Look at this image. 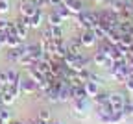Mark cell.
<instances>
[{"mask_svg":"<svg viewBox=\"0 0 133 124\" xmlns=\"http://www.w3.org/2000/svg\"><path fill=\"white\" fill-rule=\"evenodd\" d=\"M22 54H26V41H24L21 46L8 48V52H6V59H8V61H11V63H17V61H19V58H21Z\"/></svg>","mask_w":133,"mask_h":124,"instance_id":"52a82bcc","label":"cell"},{"mask_svg":"<svg viewBox=\"0 0 133 124\" xmlns=\"http://www.w3.org/2000/svg\"><path fill=\"white\" fill-rule=\"evenodd\" d=\"M37 91H39L37 83L33 82L30 76H26V78H21V93H22V95H35Z\"/></svg>","mask_w":133,"mask_h":124,"instance_id":"8992f818","label":"cell"},{"mask_svg":"<svg viewBox=\"0 0 133 124\" xmlns=\"http://www.w3.org/2000/svg\"><path fill=\"white\" fill-rule=\"evenodd\" d=\"M43 98L50 104H59V89H56V87H50V89L43 95Z\"/></svg>","mask_w":133,"mask_h":124,"instance_id":"e0dca14e","label":"cell"},{"mask_svg":"<svg viewBox=\"0 0 133 124\" xmlns=\"http://www.w3.org/2000/svg\"><path fill=\"white\" fill-rule=\"evenodd\" d=\"M61 4V0H48V6L50 8H56V6H59Z\"/></svg>","mask_w":133,"mask_h":124,"instance_id":"e575fe53","label":"cell"},{"mask_svg":"<svg viewBox=\"0 0 133 124\" xmlns=\"http://www.w3.org/2000/svg\"><path fill=\"white\" fill-rule=\"evenodd\" d=\"M131 95H133V93H131Z\"/></svg>","mask_w":133,"mask_h":124,"instance_id":"b9f144b4","label":"cell"},{"mask_svg":"<svg viewBox=\"0 0 133 124\" xmlns=\"http://www.w3.org/2000/svg\"><path fill=\"white\" fill-rule=\"evenodd\" d=\"M118 46H122V48H126V50H131V48H133V37H131L129 33H122Z\"/></svg>","mask_w":133,"mask_h":124,"instance_id":"44dd1931","label":"cell"},{"mask_svg":"<svg viewBox=\"0 0 133 124\" xmlns=\"http://www.w3.org/2000/svg\"><path fill=\"white\" fill-rule=\"evenodd\" d=\"M44 11L43 9H37L35 13H33L31 17H30V28H33V30H39L41 26H43V22H44Z\"/></svg>","mask_w":133,"mask_h":124,"instance_id":"30bf717a","label":"cell"},{"mask_svg":"<svg viewBox=\"0 0 133 124\" xmlns=\"http://www.w3.org/2000/svg\"><path fill=\"white\" fill-rule=\"evenodd\" d=\"M94 102H96V106H102V104H105V102H109V93H102L100 91L94 98H92Z\"/></svg>","mask_w":133,"mask_h":124,"instance_id":"4316f807","label":"cell"},{"mask_svg":"<svg viewBox=\"0 0 133 124\" xmlns=\"http://www.w3.org/2000/svg\"><path fill=\"white\" fill-rule=\"evenodd\" d=\"M28 76H30V78H31L33 82H35L37 85H41L43 82H46V78H44V74L41 72V70H37V69H35V65H33V67H30V69H28Z\"/></svg>","mask_w":133,"mask_h":124,"instance_id":"2e32d148","label":"cell"},{"mask_svg":"<svg viewBox=\"0 0 133 124\" xmlns=\"http://www.w3.org/2000/svg\"><path fill=\"white\" fill-rule=\"evenodd\" d=\"M9 124H26V122H22V120H11Z\"/></svg>","mask_w":133,"mask_h":124,"instance_id":"d590c367","label":"cell"},{"mask_svg":"<svg viewBox=\"0 0 133 124\" xmlns=\"http://www.w3.org/2000/svg\"><path fill=\"white\" fill-rule=\"evenodd\" d=\"M48 124H63V122H61V120H50Z\"/></svg>","mask_w":133,"mask_h":124,"instance_id":"8d00e7d4","label":"cell"},{"mask_svg":"<svg viewBox=\"0 0 133 124\" xmlns=\"http://www.w3.org/2000/svg\"><path fill=\"white\" fill-rule=\"evenodd\" d=\"M17 65H21V67H24V69L28 70L30 67H33V65H35V59H33V58H30L28 54H22V56L19 58V61H17Z\"/></svg>","mask_w":133,"mask_h":124,"instance_id":"7402d4cb","label":"cell"},{"mask_svg":"<svg viewBox=\"0 0 133 124\" xmlns=\"http://www.w3.org/2000/svg\"><path fill=\"white\" fill-rule=\"evenodd\" d=\"M13 24H15V32H17V35H19L22 41H26L28 32H30V26L24 22V19H22V17H19L17 21H13Z\"/></svg>","mask_w":133,"mask_h":124,"instance_id":"9c48e42d","label":"cell"},{"mask_svg":"<svg viewBox=\"0 0 133 124\" xmlns=\"http://www.w3.org/2000/svg\"><path fill=\"white\" fill-rule=\"evenodd\" d=\"M66 8H69V9H70V13L76 17L78 13H81V11H83V0H72V2L66 6Z\"/></svg>","mask_w":133,"mask_h":124,"instance_id":"603a6c76","label":"cell"},{"mask_svg":"<svg viewBox=\"0 0 133 124\" xmlns=\"http://www.w3.org/2000/svg\"><path fill=\"white\" fill-rule=\"evenodd\" d=\"M83 85H85V91H87V96L89 98H94L100 93V83H96L94 80H87Z\"/></svg>","mask_w":133,"mask_h":124,"instance_id":"9a60e30c","label":"cell"},{"mask_svg":"<svg viewBox=\"0 0 133 124\" xmlns=\"http://www.w3.org/2000/svg\"><path fill=\"white\" fill-rule=\"evenodd\" d=\"M0 82H2L4 85H8V72L6 70H0Z\"/></svg>","mask_w":133,"mask_h":124,"instance_id":"836d02e7","label":"cell"},{"mask_svg":"<svg viewBox=\"0 0 133 124\" xmlns=\"http://www.w3.org/2000/svg\"><path fill=\"white\" fill-rule=\"evenodd\" d=\"M54 9H56V11L61 15V19H63V21H69V19H72V17H74V15L70 13V9L66 8L65 4H59V6H56Z\"/></svg>","mask_w":133,"mask_h":124,"instance_id":"ffe728a7","label":"cell"},{"mask_svg":"<svg viewBox=\"0 0 133 124\" xmlns=\"http://www.w3.org/2000/svg\"><path fill=\"white\" fill-rule=\"evenodd\" d=\"M92 63H94L96 67H107V69H109V65H111L109 58L104 54V52H100V50H96V52H94V56H92Z\"/></svg>","mask_w":133,"mask_h":124,"instance_id":"7c38bea8","label":"cell"},{"mask_svg":"<svg viewBox=\"0 0 133 124\" xmlns=\"http://www.w3.org/2000/svg\"><path fill=\"white\" fill-rule=\"evenodd\" d=\"M126 100H128V98H126V95H124V93H118V91L109 93V104L113 106V109H115V111H122Z\"/></svg>","mask_w":133,"mask_h":124,"instance_id":"5b68a950","label":"cell"},{"mask_svg":"<svg viewBox=\"0 0 133 124\" xmlns=\"http://www.w3.org/2000/svg\"><path fill=\"white\" fill-rule=\"evenodd\" d=\"M52 39H63V26H50Z\"/></svg>","mask_w":133,"mask_h":124,"instance_id":"f546056e","label":"cell"},{"mask_svg":"<svg viewBox=\"0 0 133 124\" xmlns=\"http://www.w3.org/2000/svg\"><path fill=\"white\" fill-rule=\"evenodd\" d=\"M46 22H48V26H63V19H61V15L56 11V9H52L48 15H46Z\"/></svg>","mask_w":133,"mask_h":124,"instance_id":"5bb4252c","label":"cell"},{"mask_svg":"<svg viewBox=\"0 0 133 124\" xmlns=\"http://www.w3.org/2000/svg\"><path fill=\"white\" fill-rule=\"evenodd\" d=\"M76 22H78V26H79L81 30H87V28L92 30V28L100 22L98 11H85V9H83L81 13L76 15Z\"/></svg>","mask_w":133,"mask_h":124,"instance_id":"6da1fadb","label":"cell"},{"mask_svg":"<svg viewBox=\"0 0 133 124\" xmlns=\"http://www.w3.org/2000/svg\"><path fill=\"white\" fill-rule=\"evenodd\" d=\"M41 35H43V39H52V32H50V26H46V28L41 32Z\"/></svg>","mask_w":133,"mask_h":124,"instance_id":"d6a6232c","label":"cell"},{"mask_svg":"<svg viewBox=\"0 0 133 124\" xmlns=\"http://www.w3.org/2000/svg\"><path fill=\"white\" fill-rule=\"evenodd\" d=\"M0 124H8V122H6V120H2V119H0Z\"/></svg>","mask_w":133,"mask_h":124,"instance_id":"ab89813d","label":"cell"},{"mask_svg":"<svg viewBox=\"0 0 133 124\" xmlns=\"http://www.w3.org/2000/svg\"><path fill=\"white\" fill-rule=\"evenodd\" d=\"M94 4H102V2H105V0H92Z\"/></svg>","mask_w":133,"mask_h":124,"instance_id":"74e56055","label":"cell"},{"mask_svg":"<svg viewBox=\"0 0 133 124\" xmlns=\"http://www.w3.org/2000/svg\"><path fill=\"white\" fill-rule=\"evenodd\" d=\"M85 98H89L87 96V91H85V85L72 87V100H85Z\"/></svg>","mask_w":133,"mask_h":124,"instance_id":"d6986e66","label":"cell"},{"mask_svg":"<svg viewBox=\"0 0 133 124\" xmlns=\"http://www.w3.org/2000/svg\"><path fill=\"white\" fill-rule=\"evenodd\" d=\"M37 9L39 8H35V4L31 0H21L19 2V15H22V17H31Z\"/></svg>","mask_w":133,"mask_h":124,"instance_id":"ba28073f","label":"cell"},{"mask_svg":"<svg viewBox=\"0 0 133 124\" xmlns=\"http://www.w3.org/2000/svg\"><path fill=\"white\" fill-rule=\"evenodd\" d=\"M8 72V85H19L21 83V72L19 70H15V69H8L6 70Z\"/></svg>","mask_w":133,"mask_h":124,"instance_id":"ac0fdd59","label":"cell"},{"mask_svg":"<svg viewBox=\"0 0 133 124\" xmlns=\"http://www.w3.org/2000/svg\"><path fill=\"white\" fill-rule=\"evenodd\" d=\"M35 69L37 70H41L43 74H46V72H50V59H46V58H43V59H39V61H35Z\"/></svg>","mask_w":133,"mask_h":124,"instance_id":"cb8c5ba5","label":"cell"},{"mask_svg":"<svg viewBox=\"0 0 133 124\" xmlns=\"http://www.w3.org/2000/svg\"><path fill=\"white\" fill-rule=\"evenodd\" d=\"M89 109H91L89 98H85V100H72V111H74V117H78V119H81V120L87 119Z\"/></svg>","mask_w":133,"mask_h":124,"instance_id":"7a4b0ae2","label":"cell"},{"mask_svg":"<svg viewBox=\"0 0 133 124\" xmlns=\"http://www.w3.org/2000/svg\"><path fill=\"white\" fill-rule=\"evenodd\" d=\"M124 119H126V115L122 111H113L111 117H109V120H107V124H120Z\"/></svg>","mask_w":133,"mask_h":124,"instance_id":"484cf974","label":"cell"},{"mask_svg":"<svg viewBox=\"0 0 133 124\" xmlns=\"http://www.w3.org/2000/svg\"><path fill=\"white\" fill-rule=\"evenodd\" d=\"M9 2H11V0H9Z\"/></svg>","mask_w":133,"mask_h":124,"instance_id":"60d3db41","label":"cell"},{"mask_svg":"<svg viewBox=\"0 0 133 124\" xmlns=\"http://www.w3.org/2000/svg\"><path fill=\"white\" fill-rule=\"evenodd\" d=\"M0 98H2V102H4V106H11L17 98H19V96H17L13 91H11V87L9 85H6L4 87V89L2 91H0Z\"/></svg>","mask_w":133,"mask_h":124,"instance_id":"8fae6325","label":"cell"},{"mask_svg":"<svg viewBox=\"0 0 133 124\" xmlns=\"http://www.w3.org/2000/svg\"><path fill=\"white\" fill-rule=\"evenodd\" d=\"M26 54H28L30 58H33L35 61L43 59V58H44L43 45H41V43H26Z\"/></svg>","mask_w":133,"mask_h":124,"instance_id":"277c9868","label":"cell"},{"mask_svg":"<svg viewBox=\"0 0 133 124\" xmlns=\"http://www.w3.org/2000/svg\"><path fill=\"white\" fill-rule=\"evenodd\" d=\"M11 9V2L9 0H0V15H6Z\"/></svg>","mask_w":133,"mask_h":124,"instance_id":"4dcf8cb0","label":"cell"},{"mask_svg":"<svg viewBox=\"0 0 133 124\" xmlns=\"http://www.w3.org/2000/svg\"><path fill=\"white\" fill-rule=\"evenodd\" d=\"M4 108V102H2V98H0V109H2Z\"/></svg>","mask_w":133,"mask_h":124,"instance_id":"f35d334b","label":"cell"},{"mask_svg":"<svg viewBox=\"0 0 133 124\" xmlns=\"http://www.w3.org/2000/svg\"><path fill=\"white\" fill-rule=\"evenodd\" d=\"M0 119H2V120H6L8 124L13 120V111H11V108H9V106H4V108L0 109Z\"/></svg>","mask_w":133,"mask_h":124,"instance_id":"d4e9b609","label":"cell"},{"mask_svg":"<svg viewBox=\"0 0 133 124\" xmlns=\"http://www.w3.org/2000/svg\"><path fill=\"white\" fill-rule=\"evenodd\" d=\"M37 119H39V120H44V122H50V120H52V115H50V109H46V108L39 109V113H37Z\"/></svg>","mask_w":133,"mask_h":124,"instance_id":"83f0119b","label":"cell"},{"mask_svg":"<svg viewBox=\"0 0 133 124\" xmlns=\"http://www.w3.org/2000/svg\"><path fill=\"white\" fill-rule=\"evenodd\" d=\"M78 37H79V41H81V46H83V48H91V46H94V45L98 43L96 33H94V30H91V28L81 30V33L78 35Z\"/></svg>","mask_w":133,"mask_h":124,"instance_id":"3957f363","label":"cell"},{"mask_svg":"<svg viewBox=\"0 0 133 124\" xmlns=\"http://www.w3.org/2000/svg\"><path fill=\"white\" fill-rule=\"evenodd\" d=\"M72 100V87L69 85V82H65L59 87V102H70Z\"/></svg>","mask_w":133,"mask_h":124,"instance_id":"4fadbf2b","label":"cell"},{"mask_svg":"<svg viewBox=\"0 0 133 124\" xmlns=\"http://www.w3.org/2000/svg\"><path fill=\"white\" fill-rule=\"evenodd\" d=\"M31 2L35 4V8H39V9H43V8L48 6V0H31Z\"/></svg>","mask_w":133,"mask_h":124,"instance_id":"1f68e13d","label":"cell"},{"mask_svg":"<svg viewBox=\"0 0 133 124\" xmlns=\"http://www.w3.org/2000/svg\"><path fill=\"white\" fill-rule=\"evenodd\" d=\"M11 21H8V19H4V17H0V33H8L9 32V28H11Z\"/></svg>","mask_w":133,"mask_h":124,"instance_id":"f1b7e54d","label":"cell"}]
</instances>
